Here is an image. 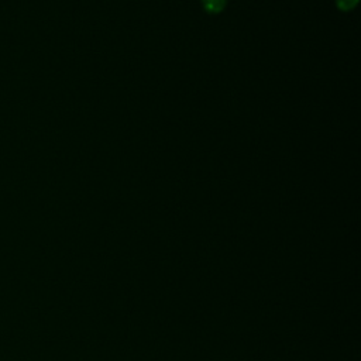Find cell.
I'll use <instances>...</instances> for the list:
<instances>
[{
	"mask_svg": "<svg viewBox=\"0 0 361 361\" xmlns=\"http://www.w3.org/2000/svg\"><path fill=\"white\" fill-rule=\"evenodd\" d=\"M336 3H337V7L340 10L348 11V10H351V8H354L357 6L358 0H336Z\"/></svg>",
	"mask_w": 361,
	"mask_h": 361,
	"instance_id": "cell-2",
	"label": "cell"
},
{
	"mask_svg": "<svg viewBox=\"0 0 361 361\" xmlns=\"http://www.w3.org/2000/svg\"><path fill=\"white\" fill-rule=\"evenodd\" d=\"M226 4L227 0H202V6L209 14L220 13L226 7Z\"/></svg>",
	"mask_w": 361,
	"mask_h": 361,
	"instance_id": "cell-1",
	"label": "cell"
}]
</instances>
